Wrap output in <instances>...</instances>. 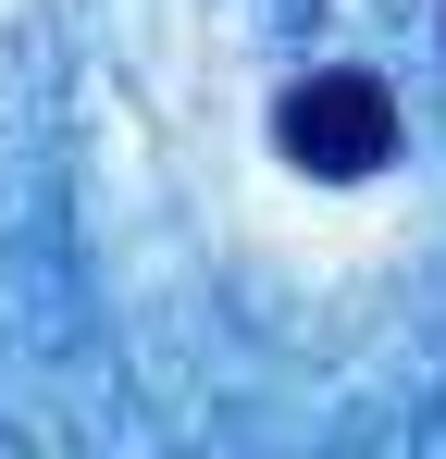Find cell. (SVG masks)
I'll return each instance as SVG.
<instances>
[{
    "label": "cell",
    "mask_w": 446,
    "mask_h": 459,
    "mask_svg": "<svg viewBox=\"0 0 446 459\" xmlns=\"http://www.w3.org/2000/svg\"><path fill=\"white\" fill-rule=\"evenodd\" d=\"M273 150H286L297 174H322V186H347V174H372V161H397V100H384V75H360V63L297 75L286 100H273Z\"/></svg>",
    "instance_id": "cell-1"
}]
</instances>
